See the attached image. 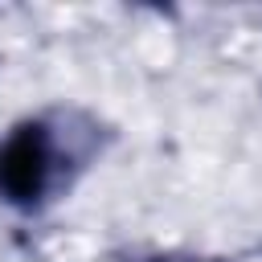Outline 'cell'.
<instances>
[{"label": "cell", "instance_id": "2", "mask_svg": "<svg viewBox=\"0 0 262 262\" xmlns=\"http://www.w3.org/2000/svg\"><path fill=\"white\" fill-rule=\"evenodd\" d=\"M127 262H233L225 254H196V250H143L131 254Z\"/></svg>", "mask_w": 262, "mask_h": 262}, {"label": "cell", "instance_id": "1", "mask_svg": "<svg viewBox=\"0 0 262 262\" xmlns=\"http://www.w3.org/2000/svg\"><path fill=\"white\" fill-rule=\"evenodd\" d=\"M115 127L82 102H49L0 131V205L16 217H45L98 168Z\"/></svg>", "mask_w": 262, "mask_h": 262}]
</instances>
